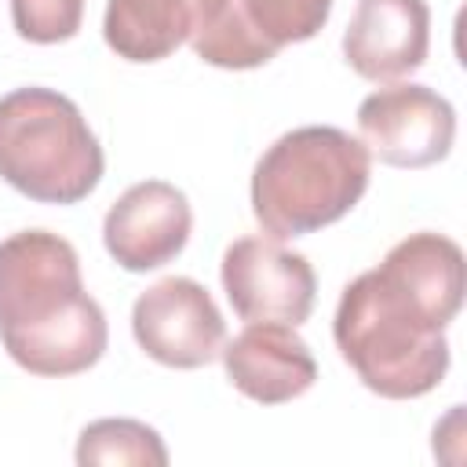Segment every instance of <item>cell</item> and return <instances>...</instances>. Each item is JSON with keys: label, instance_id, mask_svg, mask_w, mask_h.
<instances>
[{"label": "cell", "instance_id": "cell-1", "mask_svg": "<svg viewBox=\"0 0 467 467\" xmlns=\"http://www.w3.org/2000/svg\"><path fill=\"white\" fill-rule=\"evenodd\" d=\"M0 343L33 376H77L106 354V314L66 237L18 230L0 241Z\"/></svg>", "mask_w": 467, "mask_h": 467}, {"label": "cell", "instance_id": "cell-10", "mask_svg": "<svg viewBox=\"0 0 467 467\" xmlns=\"http://www.w3.org/2000/svg\"><path fill=\"white\" fill-rule=\"evenodd\" d=\"M431 51V7L427 0H358L347 33V66L372 80L394 84L416 73Z\"/></svg>", "mask_w": 467, "mask_h": 467}, {"label": "cell", "instance_id": "cell-7", "mask_svg": "<svg viewBox=\"0 0 467 467\" xmlns=\"http://www.w3.org/2000/svg\"><path fill=\"white\" fill-rule=\"evenodd\" d=\"M223 292L241 321L303 325L314 310L317 274L303 252L277 237H237L223 252Z\"/></svg>", "mask_w": 467, "mask_h": 467}, {"label": "cell", "instance_id": "cell-15", "mask_svg": "<svg viewBox=\"0 0 467 467\" xmlns=\"http://www.w3.org/2000/svg\"><path fill=\"white\" fill-rule=\"evenodd\" d=\"M84 0H11L15 33L29 44H62L77 36Z\"/></svg>", "mask_w": 467, "mask_h": 467}, {"label": "cell", "instance_id": "cell-6", "mask_svg": "<svg viewBox=\"0 0 467 467\" xmlns=\"http://www.w3.org/2000/svg\"><path fill=\"white\" fill-rule=\"evenodd\" d=\"M358 131L379 164L431 168L456 142V109L427 84H387L361 99Z\"/></svg>", "mask_w": 467, "mask_h": 467}, {"label": "cell", "instance_id": "cell-11", "mask_svg": "<svg viewBox=\"0 0 467 467\" xmlns=\"http://www.w3.org/2000/svg\"><path fill=\"white\" fill-rule=\"evenodd\" d=\"M234 390L259 405H285L317 383V361L296 325L248 321L219 350Z\"/></svg>", "mask_w": 467, "mask_h": 467}, {"label": "cell", "instance_id": "cell-3", "mask_svg": "<svg viewBox=\"0 0 467 467\" xmlns=\"http://www.w3.org/2000/svg\"><path fill=\"white\" fill-rule=\"evenodd\" d=\"M372 157L332 124L285 131L252 171V215L263 234L288 241L339 223L368 190Z\"/></svg>", "mask_w": 467, "mask_h": 467}, {"label": "cell", "instance_id": "cell-14", "mask_svg": "<svg viewBox=\"0 0 467 467\" xmlns=\"http://www.w3.org/2000/svg\"><path fill=\"white\" fill-rule=\"evenodd\" d=\"M77 463L102 467V463H135V467H164L168 449L164 438L131 416H106L80 431L77 438Z\"/></svg>", "mask_w": 467, "mask_h": 467}, {"label": "cell", "instance_id": "cell-9", "mask_svg": "<svg viewBox=\"0 0 467 467\" xmlns=\"http://www.w3.org/2000/svg\"><path fill=\"white\" fill-rule=\"evenodd\" d=\"M193 230L190 201L164 179H142L128 186L102 219V244L128 274H146L171 263Z\"/></svg>", "mask_w": 467, "mask_h": 467}, {"label": "cell", "instance_id": "cell-2", "mask_svg": "<svg viewBox=\"0 0 467 467\" xmlns=\"http://www.w3.org/2000/svg\"><path fill=\"white\" fill-rule=\"evenodd\" d=\"M332 336L354 376L390 401L423 398L449 372L445 328L379 266L343 288Z\"/></svg>", "mask_w": 467, "mask_h": 467}, {"label": "cell", "instance_id": "cell-4", "mask_svg": "<svg viewBox=\"0 0 467 467\" xmlns=\"http://www.w3.org/2000/svg\"><path fill=\"white\" fill-rule=\"evenodd\" d=\"M106 157L80 106L55 88L0 99V179L40 204H77L102 179Z\"/></svg>", "mask_w": 467, "mask_h": 467}, {"label": "cell", "instance_id": "cell-13", "mask_svg": "<svg viewBox=\"0 0 467 467\" xmlns=\"http://www.w3.org/2000/svg\"><path fill=\"white\" fill-rule=\"evenodd\" d=\"M208 0H106L102 36L124 62H161L190 40Z\"/></svg>", "mask_w": 467, "mask_h": 467}, {"label": "cell", "instance_id": "cell-5", "mask_svg": "<svg viewBox=\"0 0 467 467\" xmlns=\"http://www.w3.org/2000/svg\"><path fill=\"white\" fill-rule=\"evenodd\" d=\"M328 15L332 0H208L186 44L208 66L255 69L281 47L317 36Z\"/></svg>", "mask_w": 467, "mask_h": 467}, {"label": "cell", "instance_id": "cell-8", "mask_svg": "<svg viewBox=\"0 0 467 467\" xmlns=\"http://www.w3.org/2000/svg\"><path fill=\"white\" fill-rule=\"evenodd\" d=\"M131 336L164 368H204L226 343V321L193 277H164L131 306Z\"/></svg>", "mask_w": 467, "mask_h": 467}, {"label": "cell", "instance_id": "cell-12", "mask_svg": "<svg viewBox=\"0 0 467 467\" xmlns=\"http://www.w3.org/2000/svg\"><path fill=\"white\" fill-rule=\"evenodd\" d=\"M379 270L394 285H401L441 328H449V321L463 306L467 263H463V248L445 234L434 230L409 234L383 255Z\"/></svg>", "mask_w": 467, "mask_h": 467}]
</instances>
